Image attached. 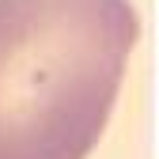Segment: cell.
I'll return each instance as SVG.
<instances>
[{
    "label": "cell",
    "instance_id": "cell-1",
    "mask_svg": "<svg viewBox=\"0 0 159 159\" xmlns=\"http://www.w3.org/2000/svg\"><path fill=\"white\" fill-rule=\"evenodd\" d=\"M136 34L129 0H0V159H87Z\"/></svg>",
    "mask_w": 159,
    "mask_h": 159
}]
</instances>
